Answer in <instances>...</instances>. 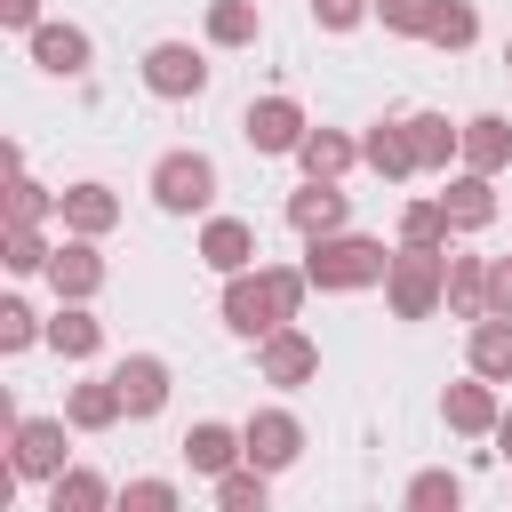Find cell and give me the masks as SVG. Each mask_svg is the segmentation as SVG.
Wrapping results in <instances>:
<instances>
[{
	"instance_id": "1",
	"label": "cell",
	"mask_w": 512,
	"mask_h": 512,
	"mask_svg": "<svg viewBox=\"0 0 512 512\" xmlns=\"http://www.w3.org/2000/svg\"><path fill=\"white\" fill-rule=\"evenodd\" d=\"M304 264H248V272H232L224 280V296H216V320L232 328V336H272L280 320H296L304 312Z\"/></svg>"
},
{
	"instance_id": "2",
	"label": "cell",
	"mask_w": 512,
	"mask_h": 512,
	"mask_svg": "<svg viewBox=\"0 0 512 512\" xmlns=\"http://www.w3.org/2000/svg\"><path fill=\"white\" fill-rule=\"evenodd\" d=\"M384 272H392V248L376 240V232H320V240H304V280L320 288V296H352V288H384Z\"/></svg>"
},
{
	"instance_id": "3",
	"label": "cell",
	"mask_w": 512,
	"mask_h": 512,
	"mask_svg": "<svg viewBox=\"0 0 512 512\" xmlns=\"http://www.w3.org/2000/svg\"><path fill=\"white\" fill-rule=\"evenodd\" d=\"M144 192H152V208H160V216H208V208H216V160H208V152H192V144H176V152H160V160H152Z\"/></svg>"
},
{
	"instance_id": "4",
	"label": "cell",
	"mask_w": 512,
	"mask_h": 512,
	"mask_svg": "<svg viewBox=\"0 0 512 512\" xmlns=\"http://www.w3.org/2000/svg\"><path fill=\"white\" fill-rule=\"evenodd\" d=\"M384 304H392V320H432L448 304V248H392Z\"/></svg>"
},
{
	"instance_id": "5",
	"label": "cell",
	"mask_w": 512,
	"mask_h": 512,
	"mask_svg": "<svg viewBox=\"0 0 512 512\" xmlns=\"http://www.w3.org/2000/svg\"><path fill=\"white\" fill-rule=\"evenodd\" d=\"M72 416H16V432H8V464H16V480H32V488H48L64 464H72Z\"/></svg>"
},
{
	"instance_id": "6",
	"label": "cell",
	"mask_w": 512,
	"mask_h": 512,
	"mask_svg": "<svg viewBox=\"0 0 512 512\" xmlns=\"http://www.w3.org/2000/svg\"><path fill=\"white\" fill-rule=\"evenodd\" d=\"M136 72H144V88H152L160 104H192V96H208V48H192V40H152Z\"/></svg>"
},
{
	"instance_id": "7",
	"label": "cell",
	"mask_w": 512,
	"mask_h": 512,
	"mask_svg": "<svg viewBox=\"0 0 512 512\" xmlns=\"http://www.w3.org/2000/svg\"><path fill=\"white\" fill-rule=\"evenodd\" d=\"M312 376H320V344H312L296 320H280L272 336H256V384L296 392V384H312Z\"/></svg>"
},
{
	"instance_id": "8",
	"label": "cell",
	"mask_w": 512,
	"mask_h": 512,
	"mask_svg": "<svg viewBox=\"0 0 512 512\" xmlns=\"http://www.w3.org/2000/svg\"><path fill=\"white\" fill-rule=\"evenodd\" d=\"M304 104L296 96H248V112H240V144L248 152H264V160H280V152H296L304 144Z\"/></svg>"
},
{
	"instance_id": "9",
	"label": "cell",
	"mask_w": 512,
	"mask_h": 512,
	"mask_svg": "<svg viewBox=\"0 0 512 512\" xmlns=\"http://www.w3.org/2000/svg\"><path fill=\"white\" fill-rule=\"evenodd\" d=\"M112 384H120L128 424H152V416L168 408V392H176V368H168L160 352H128V360H112Z\"/></svg>"
},
{
	"instance_id": "10",
	"label": "cell",
	"mask_w": 512,
	"mask_h": 512,
	"mask_svg": "<svg viewBox=\"0 0 512 512\" xmlns=\"http://www.w3.org/2000/svg\"><path fill=\"white\" fill-rule=\"evenodd\" d=\"M496 416H504V400H496V376H480V368H464L440 392V424L464 432V440H496Z\"/></svg>"
},
{
	"instance_id": "11",
	"label": "cell",
	"mask_w": 512,
	"mask_h": 512,
	"mask_svg": "<svg viewBox=\"0 0 512 512\" xmlns=\"http://www.w3.org/2000/svg\"><path fill=\"white\" fill-rule=\"evenodd\" d=\"M24 48H32V64H40L48 80H88V64H96V40H88L80 24H56V16H40V24L24 32Z\"/></svg>"
},
{
	"instance_id": "12",
	"label": "cell",
	"mask_w": 512,
	"mask_h": 512,
	"mask_svg": "<svg viewBox=\"0 0 512 512\" xmlns=\"http://www.w3.org/2000/svg\"><path fill=\"white\" fill-rule=\"evenodd\" d=\"M288 224H296L304 240L344 232V224H352V192H344V176H304V184L288 192Z\"/></svg>"
},
{
	"instance_id": "13",
	"label": "cell",
	"mask_w": 512,
	"mask_h": 512,
	"mask_svg": "<svg viewBox=\"0 0 512 512\" xmlns=\"http://www.w3.org/2000/svg\"><path fill=\"white\" fill-rule=\"evenodd\" d=\"M200 264L216 272V280H232V272H248V264H264V248H256V224L248 216H200Z\"/></svg>"
},
{
	"instance_id": "14",
	"label": "cell",
	"mask_w": 512,
	"mask_h": 512,
	"mask_svg": "<svg viewBox=\"0 0 512 512\" xmlns=\"http://www.w3.org/2000/svg\"><path fill=\"white\" fill-rule=\"evenodd\" d=\"M240 440H248V464H264V472H288V464L304 456V424H296V408H248Z\"/></svg>"
},
{
	"instance_id": "15",
	"label": "cell",
	"mask_w": 512,
	"mask_h": 512,
	"mask_svg": "<svg viewBox=\"0 0 512 512\" xmlns=\"http://www.w3.org/2000/svg\"><path fill=\"white\" fill-rule=\"evenodd\" d=\"M48 288L72 296V304H96V288H104V256H96L88 232H64V240H56V256H48Z\"/></svg>"
},
{
	"instance_id": "16",
	"label": "cell",
	"mask_w": 512,
	"mask_h": 512,
	"mask_svg": "<svg viewBox=\"0 0 512 512\" xmlns=\"http://www.w3.org/2000/svg\"><path fill=\"white\" fill-rule=\"evenodd\" d=\"M408 144H416V176L464 168V120H448V112H408Z\"/></svg>"
},
{
	"instance_id": "17",
	"label": "cell",
	"mask_w": 512,
	"mask_h": 512,
	"mask_svg": "<svg viewBox=\"0 0 512 512\" xmlns=\"http://www.w3.org/2000/svg\"><path fill=\"white\" fill-rule=\"evenodd\" d=\"M176 448H184V464H192L200 480H224L232 464H248V440H240V424H216V416H200V424H192Z\"/></svg>"
},
{
	"instance_id": "18",
	"label": "cell",
	"mask_w": 512,
	"mask_h": 512,
	"mask_svg": "<svg viewBox=\"0 0 512 512\" xmlns=\"http://www.w3.org/2000/svg\"><path fill=\"white\" fill-rule=\"evenodd\" d=\"M440 200H448V224H456V240L496 224V176H480V168H448Z\"/></svg>"
},
{
	"instance_id": "19",
	"label": "cell",
	"mask_w": 512,
	"mask_h": 512,
	"mask_svg": "<svg viewBox=\"0 0 512 512\" xmlns=\"http://www.w3.org/2000/svg\"><path fill=\"white\" fill-rule=\"evenodd\" d=\"M56 216H64V232L104 240V232L120 224V192H112V184H96V176H80V184H64V192H56Z\"/></svg>"
},
{
	"instance_id": "20",
	"label": "cell",
	"mask_w": 512,
	"mask_h": 512,
	"mask_svg": "<svg viewBox=\"0 0 512 512\" xmlns=\"http://www.w3.org/2000/svg\"><path fill=\"white\" fill-rule=\"evenodd\" d=\"M48 352H56V360H96V352H104V320H96L88 304L56 296V312H48Z\"/></svg>"
},
{
	"instance_id": "21",
	"label": "cell",
	"mask_w": 512,
	"mask_h": 512,
	"mask_svg": "<svg viewBox=\"0 0 512 512\" xmlns=\"http://www.w3.org/2000/svg\"><path fill=\"white\" fill-rule=\"evenodd\" d=\"M464 368L512 384V312H480V320L464 328Z\"/></svg>"
},
{
	"instance_id": "22",
	"label": "cell",
	"mask_w": 512,
	"mask_h": 512,
	"mask_svg": "<svg viewBox=\"0 0 512 512\" xmlns=\"http://www.w3.org/2000/svg\"><path fill=\"white\" fill-rule=\"evenodd\" d=\"M360 168H376L384 184H408L416 176V144H408V120H376L360 136Z\"/></svg>"
},
{
	"instance_id": "23",
	"label": "cell",
	"mask_w": 512,
	"mask_h": 512,
	"mask_svg": "<svg viewBox=\"0 0 512 512\" xmlns=\"http://www.w3.org/2000/svg\"><path fill=\"white\" fill-rule=\"evenodd\" d=\"M304 176H352L360 168V136H344V128H304V144L288 152Z\"/></svg>"
},
{
	"instance_id": "24",
	"label": "cell",
	"mask_w": 512,
	"mask_h": 512,
	"mask_svg": "<svg viewBox=\"0 0 512 512\" xmlns=\"http://www.w3.org/2000/svg\"><path fill=\"white\" fill-rule=\"evenodd\" d=\"M464 168H480V176H504L512 168V120L504 112H472L464 120Z\"/></svg>"
},
{
	"instance_id": "25",
	"label": "cell",
	"mask_w": 512,
	"mask_h": 512,
	"mask_svg": "<svg viewBox=\"0 0 512 512\" xmlns=\"http://www.w3.org/2000/svg\"><path fill=\"white\" fill-rule=\"evenodd\" d=\"M64 416H72L80 432H112V424L128 416V408H120V384H112V368H104V376H88V384H72V392H64Z\"/></svg>"
},
{
	"instance_id": "26",
	"label": "cell",
	"mask_w": 512,
	"mask_h": 512,
	"mask_svg": "<svg viewBox=\"0 0 512 512\" xmlns=\"http://www.w3.org/2000/svg\"><path fill=\"white\" fill-rule=\"evenodd\" d=\"M448 312L456 320H480L488 312V256H464L456 240H448Z\"/></svg>"
},
{
	"instance_id": "27",
	"label": "cell",
	"mask_w": 512,
	"mask_h": 512,
	"mask_svg": "<svg viewBox=\"0 0 512 512\" xmlns=\"http://www.w3.org/2000/svg\"><path fill=\"white\" fill-rule=\"evenodd\" d=\"M208 48H256L264 40V8L256 0H208Z\"/></svg>"
},
{
	"instance_id": "28",
	"label": "cell",
	"mask_w": 512,
	"mask_h": 512,
	"mask_svg": "<svg viewBox=\"0 0 512 512\" xmlns=\"http://www.w3.org/2000/svg\"><path fill=\"white\" fill-rule=\"evenodd\" d=\"M456 224H448V200L424 192V200H400V248H448Z\"/></svg>"
},
{
	"instance_id": "29",
	"label": "cell",
	"mask_w": 512,
	"mask_h": 512,
	"mask_svg": "<svg viewBox=\"0 0 512 512\" xmlns=\"http://www.w3.org/2000/svg\"><path fill=\"white\" fill-rule=\"evenodd\" d=\"M104 504H112V480L88 472V464H64L48 480V512H104Z\"/></svg>"
},
{
	"instance_id": "30",
	"label": "cell",
	"mask_w": 512,
	"mask_h": 512,
	"mask_svg": "<svg viewBox=\"0 0 512 512\" xmlns=\"http://www.w3.org/2000/svg\"><path fill=\"white\" fill-rule=\"evenodd\" d=\"M216 504H224V512H264V504H272V472H264V464H232V472L216 480Z\"/></svg>"
},
{
	"instance_id": "31",
	"label": "cell",
	"mask_w": 512,
	"mask_h": 512,
	"mask_svg": "<svg viewBox=\"0 0 512 512\" xmlns=\"http://www.w3.org/2000/svg\"><path fill=\"white\" fill-rule=\"evenodd\" d=\"M440 56H464L472 40H480V8L472 0H440V16H432V32H424Z\"/></svg>"
},
{
	"instance_id": "32",
	"label": "cell",
	"mask_w": 512,
	"mask_h": 512,
	"mask_svg": "<svg viewBox=\"0 0 512 512\" xmlns=\"http://www.w3.org/2000/svg\"><path fill=\"white\" fill-rule=\"evenodd\" d=\"M32 344H48V320L24 296H0V352H32Z\"/></svg>"
},
{
	"instance_id": "33",
	"label": "cell",
	"mask_w": 512,
	"mask_h": 512,
	"mask_svg": "<svg viewBox=\"0 0 512 512\" xmlns=\"http://www.w3.org/2000/svg\"><path fill=\"white\" fill-rule=\"evenodd\" d=\"M400 504H408V512H456V504H464V480H456V472H416Z\"/></svg>"
},
{
	"instance_id": "34",
	"label": "cell",
	"mask_w": 512,
	"mask_h": 512,
	"mask_svg": "<svg viewBox=\"0 0 512 512\" xmlns=\"http://www.w3.org/2000/svg\"><path fill=\"white\" fill-rule=\"evenodd\" d=\"M432 16H440V0H376V24H384L392 40H424Z\"/></svg>"
},
{
	"instance_id": "35",
	"label": "cell",
	"mask_w": 512,
	"mask_h": 512,
	"mask_svg": "<svg viewBox=\"0 0 512 512\" xmlns=\"http://www.w3.org/2000/svg\"><path fill=\"white\" fill-rule=\"evenodd\" d=\"M48 256H56V240L40 232V224H8V272H48Z\"/></svg>"
},
{
	"instance_id": "36",
	"label": "cell",
	"mask_w": 512,
	"mask_h": 512,
	"mask_svg": "<svg viewBox=\"0 0 512 512\" xmlns=\"http://www.w3.org/2000/svg\"><path fill=\"white\" fill-rule=\"evenodd\" d=\"M40 216H56V192L32 176H8V224H40Z\"/></svg>"
},
{
	"instance_id": "37",
	"label": "cell",
	"mask_w": 512,
	"mask_h": 512,
	"mask_svg": "<svg viewBox=\"0 0 512 512\" xmlns=\"http://www.w3.org/2000/svg\"><path fill=\"white\" fill-rule=\"evenodd\" d=\"M120 504H128V512H176V504H184V488H176V480H128V488H120Z\"/></svg>"
},
{
	"instance_id": "38",
	"label": "cell",
	"mask_w": 512,
	"mask_h": 512,
	"mask_svg": "<svg viewBox=\"0 0 512 512\" xmlns=\"http://www.w3.org/2000/svg\"><path fill=\"white\" fill-rule=\"evenodd\" d=\"M376 16V0H312V24L320 32H360Z\"/></svg>"
},
{
	"instance_id": "39",
	"label": "cell",
	"mask_w": 512,
	"mask_h": 512,
	"mask_svg": "<svg viewBox=\"0 0 512 512\" xmlns=\"http://www.w3.org/2000/svg\"><path fill=\"white\" fill-rule=\"evenodd\" d=\"M488 312H512V256H488Z\"/></svg>"
},
{
	"instance_id": "40",
	"label": "cell",
	"mask_w": 512,
	"mask_h": 512,
	"mask_svg": "<svg viewBox=\"0 0 512 512\" xmlns=\"http://www.w3.org/2000/svg\"><path fill=\"white\" fill-rule=\"evenodd\" d=\"M0 24H8V32H32V24H40V0H0Z\"/></svg>"
},
{
	"instance_id": "41",
	"label": "cell",
	"mask_w": 512,
	"mask_h": 512,
	"mask_svg": "<svg viewBox=\"0 0 512 512\" xmlns=\"http://www.w3.org/2000/svg\"><path fill=\"white\" fill-rule=\"evenodd\" d=\"M496 456H504V464H512V408H504V416H496Z\"/></svg>"
},
{
	"instance_id": "42",
	"label": "cell",
	"mask_w": 512,
	"mask_h": 512,
	"mask_svg": "<svg viewBox=\"0 0 512 512\" xmlns=\"http://www.w3.org/2000/svg\"><path fill=\"white\" fill-rule=\"evenodd\" d=\"M504 64H512V40H504Z\"/></svg>"
}]
</instances>
